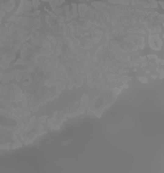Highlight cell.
<instances>
[{
  "mask_svg": "<svg viewBox=\"0 0 164 173\" xmlns=\"http://www.w3.org/2000/svg\"><path fill=\"white\" fill-rule=\"evenodd\" d=\"M47 118L48 117L46 115H43L39 118H37L35 116H31L29 118V122L26 124V126L23 128V130L20 133V136H18V138L22 141L23 145H29V143H31L35 138L47 133V130L50 129L47 125Z\"/></svg>",
  "mask_w": 164,
  "mask_h": 173,
  "instance_id": "6da1fadb",
  "label": "cell"
},
{
  "mask_svg": "<svg viewBox=\"0 0 164 173\" xmlns=\"http://www.w3.org/2000/svg\"><path fill=\"white\" fill-rule=\"evenodd\" d=\"M158 5H159V7H160V8L163 9V8H164V3L162 2V0H159V2H158Z\"/></svg>",
  "mask_w": 164,
  "mask_h": 173,
  "instance_id": "8fae6325",
  "label": "cell"
},
{
  "mask_svg": "<svg viewBox=\"0 0 164 173\" xmlns=\"http://www.w3.org/2000/svg\"><path fill=\"white\" fill-rule=\"evenodd\" d=\"M70 9H72V17L73 18H78V11H77V4H72L70 5Z\"/></svg>",
  "mask_w": 164,
  "mask_h": 173,
  "instance_id": "ba28073f",
  "label": "cell"
},
{
  "mask_svg": "<svg viewBox=\"0 0 164 173\" xmlns=\"http://www.w3.org/2000/svg\"><path fill=\"white\" fill-rule=\"evenodd\" d=\"M107 4L132 7V8H138V9H155V8H158L156 0H108Z\"/></svg>",
  "mask_w": 164,
  "mask_h": 173,
  "instance_id": "7a4b0ae2",
  "label": "cell"
},
{
  "mask_svg": "<svg viewBox=\"0 0 164 173\" xmlns=\"http://www.w3.org/2000/svg\"><path fill=\"white\" fill-rule=\"evenodd\" d=\"M33 9V4H31V0H21L20 2V5L16 9V12L13 13V16H21V14L26 13V12H30Z\"/></svg>",
  "mask_w": 164,
  "mask_h": 173,
  "instance_id": "8992f818",
  "label": "cell"
},
{
  "mask_svg": "<svg viewBox=\"0 0 164 173\" xmlns=\"http://www.w3.org/2000/svg\"><path fill=\"white\" fill-rule=\"evenodd\" d=\"M42 2H47V3H52L54 0H42Z\"/></svg>",
  "mask_w": 164,
  "mask_h": 173,
  "instance_id": "7c38bea8",
  "label": "cell"
},
{
  "mask_svg": "<svg viewBox=\"0 0 164 173\" xmlns=\"http://www.w3.org/2000/svg\"><path fill=\"white\" fill-rule=\"evenodd\" d=\"M31 4H33V9H38L41 4V0H31Z\"/></svg>",
  "mask_w": 164,
  "mask_h": 173,
  "instance_id": "9c48e42d",
  "label": "cell"
},
{
  "mask_svg": "<svg viewBox=\"0 0 164 173\" xmlns=\"http://www.w3.org/2000/svg\"><path fill=\"white\" fill-rule=\"evenodd\" d=\"M68 117H70L69 112H62V111H56L51 116V118H47V125L51 130H59L61 128L62 122L65 121Z\"/></svg>",
  "mask_w": 164,
  "mask_h": 173,
  "instance_id": "3957f363",
  "label": "cell"
},
{
  "mask_svg": "<svg viewBox=\"0 0 164 173\" xmlns=\"http://www.w3.org/2000/svg\"><path fill=\"white\" fill-rule=\"evenodd\" d=\"M14 5H16V0H0V26L3 23V18L5 14L13 11Z\"/></svg>",
  "mask_w": 164,
  "mask_h": 173,
  "instance_id": "277c9868",
  "label": "cell"
},
{
  "mask_svg": "<svg viewBox=\"0 0 164 173\" xmlns=\"http://www.w3.org/2000/svg\"><path fill=\"white\" fill-rule=\"evenodd\" d=\"M82 2H89V0H82Z\"/></svg>",
  "mask_w": 164,
  "mask_h": 173,
  "instance_id": "4fadbf2b",
  "label": "cell"
},
{
  "mask_svg": "<svg viewBox=\"0 0 164 173\" xmlns=\"http://www.w3.org/2000/svg\"><path fill=\"white\" fill-rule=\"evenodd\" d=\"M138 81L142 83H148V79L146 78V77H142V76H138Z\"/></svg>",
  "mask_w": 164,
  "mask_h": 173,
  "instance_id": "30bf717a",
  "label": "cell"
},
{
  "mask_svg": "<svg viewBox=\"0 0 164 173\" xmlns=\"http://www.w3.org/2000/svg\"><path fill=\"white\" fill-rule=\"evenodd\" d=\"M148 44L152 50L155 51H160L162 46H163V41H162V35L160 34H154V33H150L148 34Z\"/></svg>",
  "mask_w": 164,
  "mask_h": 173,
  "instance_id": "5b68a950",
  "label": "cell"
},
{
  "mask_svg": "<svg viewBox=\"0 0 164 173\" xmlns=\"http://www.w3.org/2000/svg\"><path fill=\"white\" fill-rule=\"evenodd\" d=\"M64 4H65L64 0H54L52 3H50V7H57L59 8V7H62Z\"/></svg>",
  "mask_w": 164,
  "mask_h": 173,
  "instance_id": "52a82bcc",
  "label": "cell"
}]
</instances>
